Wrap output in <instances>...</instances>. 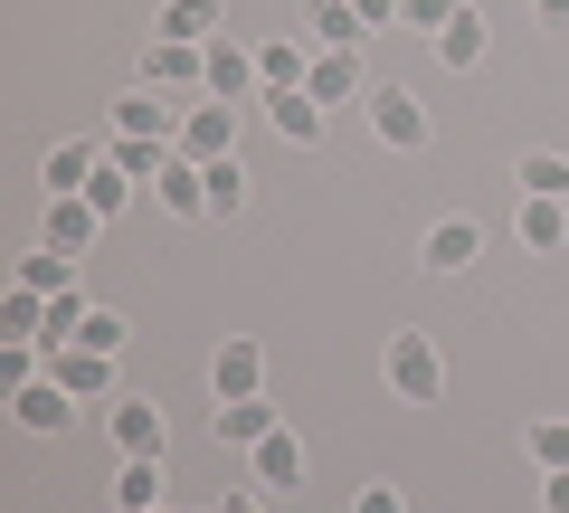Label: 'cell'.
<instances>
[{"label": "cell", "instance_id": "1", "mask_svg": "<svg viewBox=\"0 0 569 513\" xmlns=\"http://www.w3.org/2000/svg\"><path fill=\"white\" fill-rule=\"evenodd\" d=\"M104 428H114V447H123V456H162V447H171L162 399H142V391H114V399H104Z\"/></svg>", "mask_w": 569, "mask_h": 513}, {"label": "cell", "instance_id": "2", "mask_svg": "<svg viewBox=\"0 0 569 513\" xmlns=\"http://www.w3.org/2000/svg\"><path fill=\"white\" fill-rule=\"evenodd\" d=\"M370 134H380L389 152H427V105L408 96V86H370Z\"/></svg>", "mask_w": 569, "mask_h": 513}, {"label": "cell", "instance_id": "3", "mask_svg": "<svg viewBox=\"0 0 569 513\" xmlns=\"http://www.w3.org/2000/svg\"><path fill=\"white\" fill-rule=\"evenodd\" d=\"M389 391H399V399H437V391H447V362H437L427 333H389Z\"/></svg>", "mask_w": 569, "mask_h": 513}, {"label": "cell", "instance_id": "4", "mask_svg": "<svg viewBox=\"0 0 569 513\" xmlns=\"http://www.w3.org/2000/svg\"><path fill=\"white\" fill-rule=\"evenodd\" d=\"M200 67H209V96H219V105L266 96V77H257V48H238V39H209V48H200Z\"/></svg>", "mask_w": 569, "mask_h": 513}, {"label": "cell", "instance_id": "5", "mask_svg": "<svg viewBox=\"0 0 569 513\" xmlns=\"http://www.w3.org/2000/svg\"><path fill=\"white\" fill-rule=\"evenodd\" d=\"M181 152L190 162H228V152H238V105H219V96L190 105L181 115Z\"/></svg>", "mask_w": 569, "mask_h": 513}, {"label": "cell", "instance_id": "6", "mask_svg": "<svg viewBox=\"0 0 569 513\" xmlns=\"http://www.w3.org/2000/svg\"><path fill=\"white\" fill-rule=\"evenodd\" d=\"M142 86H162V96H209V67H200V48L152 39L142 48Z\"/></svg>", "mask_w": 569, "mask_h": 513}, {"label": "cell", "instance_id": "7", "mask_svg": "<svg viewBox=\"0 0 569 513\" xmlns=\"http://www.w3.org/2000/svg\"><path fill=\"white\" fill-rule=\"evenodd\" d=\"M10 418H20L29 437H58V428H77V391H58V381H29V391H10Z\"/></svg>", "mask_w": 569, "mask_h": 513}, {"label": "cell", "instance_id": "8", "mask_svg": "<svg viewBox=\"0 0 569 513\" xmlns=\"http://www.w3.org/2000/svg\"><path fill=\"white\" fill-rule=\"evenodd\" d=\"M48 381H58V391H77V399H114V352L67 343V352H48Z\"/></svg>", "mask_w": 569, "mask_h": 513}, {"label": "cell", "instance_id": "9", "mask_svg": "<svg viewBox=\"0 0 569 513\" xmlns=\"http://www.w3.org/2000/svg\"><path fill=\"white\" fill-rule=\"evenodd\" d=\"M247 485H266V494H284V485H305V437H295V428L257 437V447H247Z\"/></svg>", "mask_w": 569, "mask_h": 513}, {"label": "cell", "instance_id": "10", "mask_svg": "<svg viewBox=\"0 0 569 513\" xmlns=\"http://www.w3.org/2000/svg\"><path fill=\"white\" fill-rule=\"evenodd\" d=\"M152 200H162L171 219H209V171L190 162V152H171V162L152 171Z\"/></svg>", "mask_w": 569, "mask_h": 513}, {"label": "cell", "instance_id": "11", "mask_svg": "<svg viewBox=\"0 0 569 513\" xmlns=\"http://www.w3.org/2000/svg\"><path fill=\"white\" fill-rule=\"evenodd\" d=\"M475 247H485V238H475V219H437V228H427V247H418V267L427 276H466Z\"/></svg>", "mask_w": 569, "mask_h": 513}, {"label": "cell", "instance_id": "12", "mask_svg": "<svg viewBox=\"0 0 569 513\" xmlns=\"http://www.w3.org/2000/svg\"><path fill=\"white\" fill-rule=\"evenodd\" d=\"M305 96H313V105H351V96H361V48H313Z\"/></svg>", "mask_w": 569, "mask_h": 513}, {"label": "cell", "instance_id": "13", "mask_svg": "<svg viewBox=\"0 0 569 513\" xmlns=\"http://www.w3.org/2000/svg\"><path fill=\"white\" fill-rule=\"evenodd\" d=\"M209 391H219V399H257V391H266V352H257V343H219Z\"/></svg>", "mask_w": 569, "mask_h": 513}, {"label": "cell", "instance_id": "14", "mask_svg": "<svg viewBox=\"0 0 569 513\" xmlns=\"http://www.w3.org/2000/svg\"><path fill=\"white\" fill-rule=\"evenodd\" d=\"M96 228H104V209H96V200H48V238H39V247H58V257H86V247H96Z\"/></svg>", "mask_w": 569, "mask_h": 513}, {"label": "cell", "instance_id": "15", "mask_svg": "<svg viewBox=\"0 0 569 513\" xmlns=\"http://www.w3.org/2000/svg\"><path fill=\"white\" fill-rule=\"evenodd\" d=\"M257 105H266V124H276V134H284L295 152H305V144H323V105H313L305 86H284V96H257Z\"/></svg>", "mask_w": 569, "mask_h": 513}, {"label": "cell", "instance_id": "16", "mask_svg": "<svg viewBox=\"0 0 569 513\" xmlns=\"http://www.w3.org/2000/svg\"><path fill=\"white\" fill-rule=\"evenodd\" d=\"M305 39H313V48H361L370 20L351 10V0H305Z\"/></svg>", "mask_w": 569, "mask_h": 513}, {"label": "cell", "instance_id": "17", "mask_svg": "<svg viewBox=\"0 0 569 513\" xmlns=\"http://www.w3.org/2000/svg\"><path fill=\"white\" fill-rule=\"evenodd\" d=\"M96 162H104L96 144H58V152H48V162H39L48 200H86V181H96Z\"/></svg>", "mask_w": 569, "mask_h": 513}, {"label": "cell", "instance_id": "18", "mask_svg": "<svg viewBox=\"0 0 569 513\" xmlns=\"http://www.w3.org/2000/svg\"><path fill=\"white\" fill-rule=\"evenodd\" d=\"M284 418H276V399H219V447H257V437H276Z\"/></svg>", "mask_w": 569, "mask_h": 513}, {"label": "cell", "instance_id": "19", "mask_svg": "<svg viewBox=\"0 0 569 513\" xmlns=\"http://www.w3.org/2000/svg\"><path fill=\"white\" fill-rule=\"evenodd\" d=\"M152 39L209 48V39H219V0H162V20H152Z\"/></svg>", "mask_w": 569, "mask_h": 513}, {"label": "cell", "instance_id": "20", "mask_svg": "<svg viewBox=\"0 0 569 513\" xmlns=\"http://www.w3.org/2000/svg\"><path fill=\"white\" fill-rule=\"evenodd\" d=\"M10 286H29V295H77V257H58V247H29L20 267H10Z\"/></svg>", "mask_w": 569, "mask_h": 513}, {"label": "cell", "instance_id": "21", "mask_svg": "<svg viewBox=\"0 0 569 513\" xmlns=\"http://www.w3.org/2000/svg\"><path fill=\"white\" fill-rule=\"evenodd\" d=\"M427 48H437V67H475V58H485V10H466V0H456V20L437 29Z\"/></svg>", "mask_w": 569, "mask_h": 513}, {"label": "cell", "instance_id": "22", "mask_svg": "<svg viewBox=\"0 0 569 513\" xmlns=\"http://www.w3.org/2000/svg\"><path fill=\"white\" fill-rule=\"evenodd\" d=\"M162 504V456H123L114 475V513H152Z\"/></svg>", "mask_w": 569, "mask_h": 513}, {"label": "cell", "instance_id": "23", "mask_svg": "<svg viewBox=\"0 0 569 513\" xmlns=\"http://www.w3.org/2000/svg\"><path fill=\"white\" fill-rule=\"evenodd\" d=\"M0 333H10V343H48V295L10 286V295H0Z\"/></svg>", "mask_w": 569, "mask_h": 513}, {"label": "cell", "instance_id": "24", "mask_svg": "<svg viewBox=\"0 0 569 513\" xmlns=\"http://www.w3.org/2000/svg\"><path fill=\"white\" fill-rule=\"evenodd\" d=\"M522 247H531V257L569 247V209H560V200H522Z\"/></svg>", "mask_w": 569, "mask_h": 513}, {"label": "cell", "instance_id": "25", "mask_svg": "<svg viewBox=\"0 0 569 513\" xmlns=\"http://www.w3.org/2000/svg\"><path fill=\"white\" fill-rule=\"evenodd\" d=\"M200 171H209V219H238L247 209V162L228 152V162H200Z\"/></svg>", "mask_w": 569, "mask_h": 513}, {"label": "cell", "instance_id": "26", "mask_svg": "<svg viewBox=\"0 0 569 513\" xmlns=\"http://www.w3.org/2000/svg\"><path fill=\"white\" fill-rule=\"evenodd\" d=\"M522 200H569V152H522Z\"/></svg>", "mask_w": 569, "mask_h": 513}, {"label": "cell", "instance_id": "27", "mask_svg": "<svg viewBox=\"0 0 569 513\" xmlns=\"http://www.w3.org/2000/svg\"><path fill=\"white\" fill-rule=\"evenodd\" d=\"M171 152H181V144H133V134H114V144H104V162H114V171H133V181H152V171H162Z\"/></svg>", "mask_w": 569, "mask_h": 513}, {"label": "cell", "instance_id": "28", "mask_svg": "<svg viewBox=\"0 0 569 513\" xmlns=\"http://www.w3.org/2000/svg\"><path fill=\"white\" fill-rule=\"evenodd\" d=\"M522 456H531V466H541V475H560V466H569V418H531Z\"/></svg>", "mask_w": 569, "mask_h": 513}, {"label": "cell", "instance_id": "29", "mask_svg": "<svg viewBox=\"0 0 569 513\" xmlns=\"http://www.w3.org/2000/svg\"><path fill=\"white\" fill-rule=\"evenodd\" d=\"M86 200H96L104 219H123V209H133V171H114V162H96V181H86Z\"/></svg>", "mask_w": 569, "mask_h": 513}, {"label": "cell", "instance_id": "30", "mask_svg": "<svg viewBox=\"0 0 569 513\" xmlns=\"http://www.w3.org/2000/svg\"><path fill=\"white\" fill-rule=\"evenodd\" d=\"M77 343H86V352H123V343H133V324H123V314H104V305H86Z\"/></svg>", "mask_w": 569, "mask_h": 513}, {"label": "cell", "instance_id": "31", "mask_svg": "<svg viewBox=\"0 0 569 513\" xmlns=\"http://www.w3.org/2000/svg\"><path fill=\"white\" fill-rule=\"evenodd\" d=\"M399 20H408V29H427V39H437V29L456 20V0H399Z\"/></svg>", "mask_w": 569, "mask_h": 513}, {"label": "cell", "instance_id": "32", "mask_svg": "<svg viewBox=\"0 0 569 513\" xmlns=\"http://www.w3.org/2000/svg\"><path fill=\"white\" fill-rule=\"evenodd\" d=\"M219 513H266V485H228V494H219Z\"/></svg>", "mask_w": 569, "mask_h": 513}, {"label": "cell", "instance_id": "33", "mask_svg": "<svg viewBox=\"0 0 569 513\" xmlns=\"http://www.w3.org/2000/svg\"><path fill=\"white\" fill-rule=\"evenodd\" d=\"M351 513H399V485H361V504Z\"/></svg>", "mask_w": 569, "mask_h": 513}, {"label": "cell", "instance_id": "34", "mask_svg": "<svg viewBox=\"0 0 569 513\" xmlns=\"http://www.w3.org/2000/svg\"><path fill=\"white\" fill-rule=\"evenodd\" d=\"M541 513H569V466H560V475H541Z\"/></svg>", "mask_w": 569, "mask_h": 513}, {"label": "cell", "instance_id": "35", "mask_svg": "<svg viewBox=\"0 0 569 513\" xmlns=\"http://www.w3.org/2000/svg\"><path fill=\"white\" fill-rule=\"evenodd\" d=\"M351 10H361L370 29H389V20H399V0H351Z\"/></svg>", "mask_w": 569, "mask_h": 513}, {"label": "cell", "instance_id": "36", "mask_svg": "<svg viewBox=\"0 0 569 513\" xmlns=\"http://www.w3.org/2000/svg\"><path fill=\"white\" fill-rule=\"evenodd\" d=\"M531 20H541V29H569V0H531Z\"/></svg>", "mask_w": 569, "mask_h": 513}, {"label": "cell", "instance_id": "37", "mask_svg": "<svg viewBox=\"0 0 569 513\" xmlns=\"http://www.w3.org/2000/svg\"><path fill=\"white\" fill-rule=\"evenodd\" d=\"M152 513H171V504H152Z\"/></svg>", "mask_w": 569, "mask_h": 513}]
</instances>
